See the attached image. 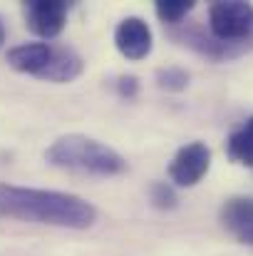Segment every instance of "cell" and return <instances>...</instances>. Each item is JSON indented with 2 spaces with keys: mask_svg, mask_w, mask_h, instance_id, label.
Masks as SVG:
<instances>
[{
  "mask_svg": "<svg viewBox=\"0 0 253 256\" xmlns=\"http://www.w3.org/2000/svg\"><path fill=\"white\" fill-rule=\"evenodd\" d=\"M157 80H159V87H164V90H184V87L189 85V75L184 70H179V68L159 70Z\"/></svg>",
  "mask_w": 253,
  "mask_h": 256,
  "instance_id": "12",
  "label": "cell"
},
{
  "mask_svg": "<svg viewBox=\"0 0 253 256\" xmlns=\"http://www.w3.org/2000/svg\"><path fill=\"white\" fill-rule=\"evenodd\" d=\"M209 28L219 40H244L253 32V5L244 0H224L209 8Z\"/></svg>",
  "mask_w": 253,
  "mask_h": 256,
  "instance_id": "3",
  "label": "cell"
},
{
  "mask_svg": "<svg viewBox=\"0 0 253 256\" xmlns=\"http://www.w3.org/2000/svg\"><path fill=\"white\" fill-rule=\"evenodd\" d=\"M154 10H157L159 20H164V22H179L181 18H186L194 10V2L191 0H159Z\"/></svg>",
  "mask_w": 253,
  "mask_h": 256,
  "instance_id": "11",
  "label": "cell"
},
{
  "mask_svg": "<svg viewBox=\"0 0 253 256\" xmlns=\"http://www.w3.org/2000/svg\"><path fill=\"white\" fill-rule=\"evenodd\" d=\"M80 72H82V58L67 45H55L50 68L45 70L42 80H47V82H72Z\"/></svg>",
  "mask_w": 253,
  "mask_h": 256,
  "instance_id": "8",
  "label": "cell"
},
{
  "mask_svg": "<svg viewBox=\"0 0 253 256\" xmlns=\"http://www.w3.org/2000/svg\"><path fill=\"white\" fill-rule=\"evenodd\" d=\"M114 45L127 60H144L152 52L154 38L142 18H124L114 30Z\"/></svg>",
  "mask_w": 253,
  "mask_h": 256,
  "instance_id": "6",
  "label": "cell"
},
{
  "mask_svg": "<svg viewBox=\"0 0 253 256\" xmlns=\"http://www.w3.org/2000/svg\"><path fill=\"white\" fill-rule=\"evenodd\" d=\"M239 239H241L244 244H251V246H253V232H246V234H241Z\"/></svg>",
  "mask_w": 253,
  "mask_h": 256,
  "instance_id": "14",
  "label": "cell"
},
{
  "mask_svg": "<svg viewBox=\"0 0 253 256\" xmlns=\"http://www.w3.org/2000/svg\"><path fill=\"white\" fill-rule=\"evenodd\" d=\"M25 18H27V28L50 40V38H57L62 30H65V22H67V2H60V0H32L25 5Z\"/></svg>",
  "mask_w": 253,
  "mask_h": 256,
  "instance_id": "5",
  "label": "cell"
},
{
  "mask_svg": "<svg viewBox=\"0 0 253 256\" xmlns=\"http://www.w3.org/2000/svg\"><path fill=\"white\" fill-rule=\"evenodd\" d=\"M0 214L62 229H87L97 222V209L77 194L15 184H0Z\"/></svg>",
  "mask_w": 253,
  "mask_h": 256,
  "instance_id": "1",
  "label": "cell"
},
{
  "mask_svg": "<svg viewBox=\"0 0 253 256\" xmlns=\"http://www.w3.org/2000/svg\"><path fill=\"white\" fill-rule=\"evenodd\" d=\"M47 162L60 170L80 172V174H97V176H112L127 170L124 157L112 150L109 144L87 137V134H62L57 137L47 152Z\"/></svg>",
  "mask_w": 253,
  "mask_h": 256,
  "instance_id": "2",
  "label": "cell"
},
{
  "mask_svg": "<svg viewBox=\"0 0 253 256\" xmlns=\"http://www.w3.org/2000/svg\"><path fill=\"white\" fill-rule=\"evenodd\" d=\"M152 199H154V204L162 206V209L174 206V202H176L171 186H167V184H154V186H152Z\"/></svg>",
  "mask_w": 253,
  "mask_h": 256,
  "instance_id": "13",
  "label": "cell"
},
{
  "mask_svg": "<svg viewBox=\"0 0 253 256\" xmlns=\"http://www.w3.org/2000/svg\"><path fill=\"white\" fill-rule=\"evenodd\" d=\"M221 222L226 229L236 232L239 236L246 232H253V199L249 196L229 199L221 209Z\"/></svg>",
  "mask_w": 253,
  "mask_h": 256,
  "instance_id": "9",
  "label": "cell"
},
{
  "mask_svg": "<svg viewBox=\"0 0 253 256\" xmlns=\"http://www.w3.org/2000/svg\"><path fill=\"white\" fill-rule=\"evenodd\" d=\"M2 42H5V25H2V18H0V48H2Z\"/></svg>",
  "mask_w": 253,
  "mask_h": 256,
  "instance_id": "15",
  "label": "cell"
},
{
  "mask_svg": "<svg viewBox=\"0 0 253 256\" xmlns=\"http://www.w3.org/2000/svg\"><path fill=\"white\" fill-rule=\"evenodd\" d=\"M209 167H211V150L204 142H191L174 154L169 164V176L176 186H194L201 182Z\"/></svg>",
  "mask_w": 253,
  "mask_h": 256,
  "instance_id": "4",
  "label": "cell"
},
{
  "mask_svg": "<svg viewBox=\"0 0 253 256\" xmlns=\"http://www.w3.org/2000/svg\"><path fill=\"white\" fill-rule=\"evenodd\" d=\"M229 157L241 162V164H251L253 167V117H249L226 142Z\"/></svg>",
  "mask_w": 253,
  "mask_h": 256,
  "instance_id": "10",
  "label": "cell"
},
{
  "mask_svg": "<svg viewBox=\"0 0 253 256\" xmlns=\"http://www.w3.org/2000/svg\"><path fill=\"white\" fill-rule=\"evenodd\" d=\"M52 52H55L52 42H22V45H15L7 50V65L17 72L42 80L45 70L50 68Z\"/></svg>",
  "mask_w": 253,
  "mask_h": 256,
  "instance_id": "7",
  "label": "cell"
}]
</instances>
